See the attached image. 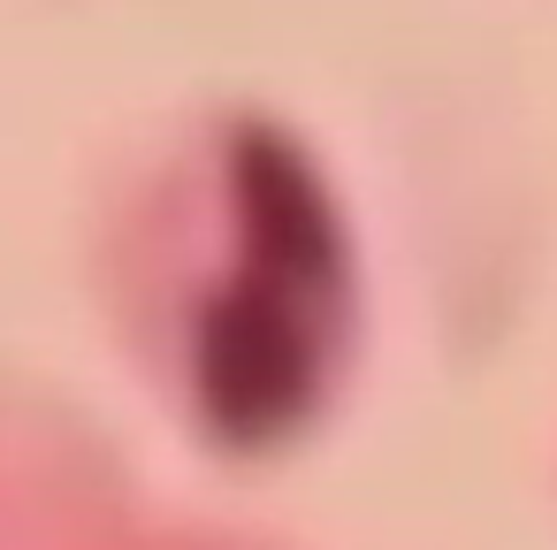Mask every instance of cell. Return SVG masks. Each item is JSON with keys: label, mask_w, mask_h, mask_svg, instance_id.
I'll use <instances>...</instances> for the list:
<instances>
[{"label": "cell", "mask_w": 557, "mask_h": 550, "mask_svg": "<svg viewBox=\"0 0 557 550\" xmlns=\"http://www.w3.org/2000/svg\"><path fill=\"white\" fill-rule=\"evenodd\" d=\"M336 314H344V268L313 176L275 138H245L237 268L199 344V382L214 420L237 436H268L290 413H306L336 352Z\"/></svg>", "instance_id": "1"}]
</instances>
